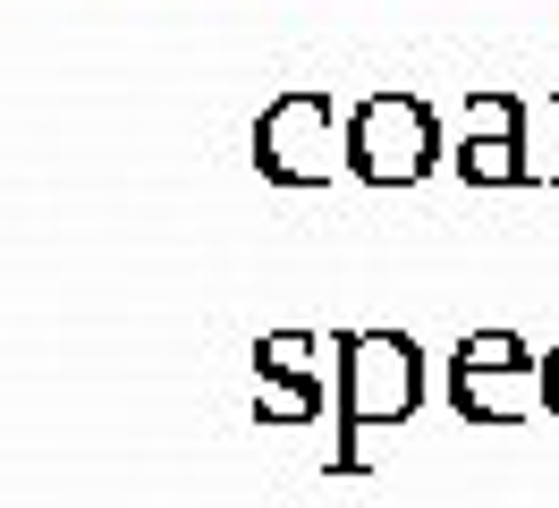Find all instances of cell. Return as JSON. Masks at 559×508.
Instances as JSON below:
<instances>
[{"label": "cell", "mask_w": 559, "mask_h": 508, "mask_svg": "<svg viewBox=\"0 0 559 508\" xmlns=\"http://www.w3.org/2000/svg\"><path fill=\"white\" fill-rule=\"evenodd\" d=\"M543 415H551V424H559V339H551V347H543Z\"/></svg>", "instance_id": "obj_7"}, {"label": "cell", "mask_w": 559, "mask_h": 508, "mask_svg": "<svg viewBox=\"0 0 559 508\" xmlns=\"http://www.w3.org/2000/svg\"><path fill=\"white\" fill-rule=\"evenodd\" d=\"M543 119H551V162H543V187H559V94H543Z\"/></svg>", "instance_id": "obj_8"}, {"label": "cell", "mask_w": 559, "mask_h": 508, "mask_svg": "<svg viewBox=\"0 0 559 508\" xmlns=\"http://www.w3.org/2000/svg\"><path fill=\"white\" fill-rule=\"evenodd\" d=\"M450 406H457V424H525V415H543V356L518 331H466L450 347Z\"/></svg>", "instance_id": "obj_4"}, {"label": "cell", "mask_w": 559, "mask_h": 508, "mask_svg": "<svg viewBox=\"0 0 559 508\" xmlns=\"http://www.w3.org/2000/svg\"><path fill=\"white\" fill-rule=\"evenodd\" d=\"M246 144H254V169L272 187H331V169H348V110L322 85H288L263 102Z\"/></svg>", "instance_id": "obj_2"}, {"label": "cell", "mask_w": 559, "mask_h": 508, "mask_svg": "<svg viewBox=\"0 0 559 508\" xmlns=\"http://www.w3.org/2000/svg\"><path fill=\"white\" fill-rule=\"evenodd\" d=\"M525 128H534V102L509 94V85H475L466 110H457V144H450V169L466 187H534L543 162L525 153Z\"/></svg>", "instance_id": "obj_5"}, {"label": "cell", "mask_w": 559, "mask_h": 508, "mask_svg": "<svg viewBox=\"0 0 559 508\" xmlns=\"http://www.w3.org/2000/svg\"><path fill=\"white\" fill-rule=\"evenodd\" d=\"M450 162L441 144V119L424 94H365L348 110V178L365 187H416Z\"/></svg>", "instance_id": "obj_3"}, {"label": "cell", "mask_w": 559, "mask_h": 508, "mask_svg": "<svg viewBox=\"0 0 559 508\" xmlns=\"http://www.w3.org/2000/svg\"><path fill=\"white\" fill-rule=\"evenodd\" d=\"M340 381L322 373L314 331H263L254 339V424H322Z\"/></svg>", "instance_id": "obj_6"}, {"label": "cell", "mask_w": 559, "mask_h": 508, "mask_svg": "<svg viewBox=\"0 0 559 508\" xmlns=\"http://www.w3.org/2000/svg\"><path fill=\"white\" fill-rule=\"evenodd\" d=\"M331 381H340V399H331V474H365V440L382 433V424H407L432 390V373H424V347L407 331H340L331 339Z\"/></svg>", "instance_id": "obj_1"}]
</instances>
